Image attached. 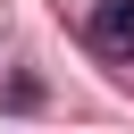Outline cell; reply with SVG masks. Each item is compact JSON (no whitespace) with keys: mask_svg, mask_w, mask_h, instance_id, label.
<instances>
[{"mask_svg":"<svg viewBox=\"0 0 134 134\" xmlns=\"http://www.w3.org/2000/svg\"><path fill=\"white\" fill-rule=\"evenodd\" d=\"M92 42H100L109 59H126V50H134V0H100V8H92Z\"/></svg>","mask_w":134,"mask_h":134,"instance_id":"1","label":"cell"}]
</instances>
